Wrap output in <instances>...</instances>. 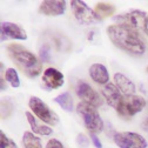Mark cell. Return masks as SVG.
Wrapping results in <instances>:
<instances>
[{"label":"cell","instance_id":"cell-11","mask_svg":"<svg viewBox=\"0 0 148 148\" xmlns=\"http://www.w3.org/2000/svg\"><path fill=\"white\" fill-rule=\"evenodd\" d=\"M65 10H66V1H64V0H47V1H42L39 7L40 13L49 16L61 15L65 13Z\"/></svg>","mask_w":148,"mask_h":148},{"label":"cell","instance_id":"cell-13","mask_svg":"<svg viewBox=\"0 0 148 148\" xmlns=\"http://www.w3.org/2000/svg\"><path fill=\"white\" fill-rule=\"evenodd\" d=\"M102 95L106 99L107 103L110 107H114V108H116L118 103L120 102V100L122 98V94H121L120 89L114 84H110V82H108L107 85L103 86V88H102Z\"/></svg>","mask_w":148,"mask_h":148},{"label":"cell","instance_id":"cell-17","mask_svg":"<svg viewBox=\"0 0 148 148\" xmlns=\"http://www.w3.org/2000/svg\"><path fill=\"white\" fill-rule=\"evenodd\" d=\"M115 12V7L110 4H106V3H98L95 8H94V13L98 16L99 20H102L107 16L113 15Z\"/></svg>","mask_w":148,"mask_h":148},{"label":"cell","instance_id":"cell-8","mask_svg":"<svg viewBox=\"0 0 148 148\" xmlns=\"http://www.w3.org/2000/svg\"><path fill=\"white\" fill-rule=\"evenodd\" d=\"M71 6H72V11H73L74 16L77 18V20L80 24L90 25V24H94L95 21H99L94 11L90 10L84 1L73 0V1H71Z\"/></svg>","mask_w":148,"mask_h":148},{"label":"cell","instance_id":"cell-14","mask_svg":"<svg viewBox=\"0 0 148 148\" xmlns=\"http://www.w3.org/2000/svg\"><path fill=\"white\" fill-rule=\"evenodd\" d=\"M89 75L92 80L100 85H107L109 81V74L107 68L101 64H93L89 67Z\"/></svg>","mask_w":148,"mask_h":148},{"label":"cell","instance_id":"cell-18","mask_svg":"<svg viewBox=\"0 0 148 148\" xmlns=\"http://www.w3.org/2000/svg\"><path fill=\"white\" fill-rule=\"evenodd\" d=\"M54 101L57 102L62 109H65L66 112H72L73 110V99H72V97H71V94L68 93V92L55 97Z\"/></svg>","mask_w":148,"mask_h":148},{"label":"cell","instance_id":"cell-21","mask_svg":"<svg viewBox=\"0 0 148 148\" xmlns=\"http://www.w3.org/2000/svg\"><path fill=\"white\" fill-rule=\"evenodd\" d=\"M0 148H18L15 142L5 135L4 132L0 133Z\"/></svg>","mask_w":148,"mask_h":148},{"label":"cell","instance_id":"cell-25","mask_svg":"<svg viewBox=\"0 0 148 148\" xmlns=\"http://www.w3.org/2000/svg\"><path fill=\"white\" fill-rule=\"evenodd\" d=\"M90 140H92V142H93V145L95 146V148H102V143L100 142L99 138H98L95 134L90 133Z\"/></svg>","mask_w":148,"mask_h":148},{"label":"cell","instance_id":"cell-7","mask_svg":"<svg viewBox=\"0 0 148 148\" xmlns=\"http://www.w3.org/2000/svg\"><path fill=\"white\" fill-rule=\"evenodd\" d=\"M115 145L120 148H146L147 141L138 133L133 132H120L115 133L113 138Z\"/></svg>","mask_w":148,"mask_h":148},{"label":"cell","instance_id":"cell-15","mask_svg":"<svg viewBox=\"0 0 148 148\" xmlns=\"http://www.w3.org/2000/svg\"><path fill=\"white\" fill-rule=\"evenodd\" d=\"M114 81H115V86L120 89V92H122L123 95L134 94L135 85L126 75H123V74H121V73H116V74H114Z\"/></svg>","mask_w":148,"mask_h":148},{"label":"cell","instance_id":"cell-1","mask_svg":"<svg viewBox=\"0 0 148 148\" xmlns=\"http://www.w3.org/2000/svg\"><path fill=\"white\" fill-rule=\"evenodd\" d=\"M107 34L110 41L121 51L133 55H142L147 47L141 38L140 32L123 25H112L107 27Z\"/></svg>","mask_w":148,"mask_h":148},{"label":"cell","instance_id":"cell-4","mask_svg":"<svg viewBox=\"0 0 148 148\" xmlns=\"http://www.w3.org/2000/svg\"><path fill=\"white\" fill-rule=\"evenodd\" d=\"M146 106V100L140 95H122L120 102L116 106V112L122 118H132L136 113L141 112Z\"/></svg>","mask_w":148,"mask_h":148},{"label":"cell","instance_id":"cell-29","mask_svg":"<svg viewBox=\"0 0 148 148\" xmlns=\"http://www.w3.org/2000/svg\"><path fill=\"white\" fill-rule=\"evenodd\" d=\"M147 72H148V68H147Z\"/></svg>","mask_w":148,"mask_h":148},{"label":"cell","instance_id":"cell-16","mask_svg":"<svg viewBox=\"0 0 148 148\" xmlns=\"http://www.w3.org/2000/svg\"><path fill=\"white\" fill-rule=\"evenodd\" d=\"M26 118L29 122V126L32 128V131L36 134H40V135H51L52 134V128L47 127V126H42V125H39L36 122L35 118L33 114H31L29 112H26Z\"/></svg>","mask_w":148,"mask_h":148},{"label":"cell","instance_id":"cell-9","mask_svg":"<svg viewBox=\"0 0 148 148\" xmlns=\"http://www.w3.org/2000/svg\"><path fill=\"white\" fill-rule=\"evenodd\" d=\"M75 90H77L78 97H79L81 100H84V102L89 103V105H92V106H94L95 108L102 105V100H101L99 93H98L97 90H94L93 88H92L87 82H85V81H82V80L79 81V82L77 84Z\"/></svg>","mask_w":148,"mask_h":148},{"label":"cell","instance_id":"cell-19","mask_svg":"<svg viewBox=\"0 0 148 148\" xmlns=\"http://www.w3.org/2000/svg\"><path fill=\"white\" fill-rule=\"evenodd\" d=\"M23 145L24 148H42L41 141L31 132H25L23 136Z\"/></svg>","mask_w":148,"mask_h":148},{"label":"cell","instance_id":"cell-5","mask_svg":"<svg viewBox=\"0 0 148 148\" xmlns=\"http://www.w3.org/2000/svg\"><path fill=\"white\" fill-rule=\"evenodd\" d=\"M29 108L33 110V113L38 116L41 121L51 125V126H54L59 122V116L58 114L53 112V110L38 97H31L29 99Z\"/></svg>","mask_w":148,"mask_h":148},{"label":"cell","instance_id":"cell-27","mask_svg":"<svg viewBox=\"0 0 148 148\" xmlns=\"http://www.w3.org/2000/svg\"><path fill=\"white\" fill-rule=\"evenodd\" d=\"M145 33L148 35V15H147V20H146V26H145Z\"/></svg>","mask_w":148,"mask_h":148},{"label":"cell","instance_id":"cell-10","mask_svg":"<svg viewBox=\"0 0 148 148\" xmlns=\"http://www.w3.org/2000/svg\"><path fill=\"white\" fill-rule=\"evenodd\" d=\"M0 28H1V31H0V33H1V41L8 40V39H16V40H26L27 39V34H26L25 29H23L16 24L4 21V23H1Z\"/></svg>","mask_w":148,"mask_h":148},{"label":"cell","instance_id":"cell-2","mask_svg":"<svg viewBox=\"0 0 148 148\" xmlns=\"http://www.w3.org/2000/svg\"><path fill=\"white\" fill-rule=\"evenodd\" d=\"M7 52H8V55L12 59V61L18 66V68H19L26 77L35 78L40 74V72L42 69V65L32 52H29L28 49H26L25 47H23L21 45H18V44L8 45Z\"/></svg>","mask_w":148,"mask_h":148},{"label":"cell","instance_id":"cell-20","mask_svg":"<svg viewBox=\"0 0 148 148\" xmlns=\"http://www.w3.org/2000/svg\"><path fill=\"white\" fill-rule=\"evenodd\" d=\"M5 80H7L12 87L18 88L20 86V79L18 77V73L14 68H8L5 72Z\"/></svg>","mask_w":148,"mask_h":148},{"label":"cell","instance_id":"cell-28","mask_svg":"<svg viewBox=\"0 0 148 148\" xmlns=\"http://www.w3.org/2000/svg\"><path fill=\"white\" fill-rule=\"evenodd\" d=\"M146 123L148 126V106H147V119H146Z\"/></svg>","mask_w":148,"mask_h":148},{"label":"cell","instance_id":"cell-23","mask_svg":"<svg viewBox=\"0 0 148 148\" xmlns=\"http://www.w3.org/2000/svg\"><path fill=\"white\" fill-rule=\"evenodd\" d=\"M46 148H64V146H62V143H61L59 140H57V139H51V140L47 142Z\"/></svg>","mask_w":148,"mask_h":148},{"label":"cell","instance_id":"cell-24","mask_svg":"<svg viewBox=\"0 0 148 148\" xmlns=\"http://www.w3.org/2000/svg\"><path fill=\"white\" fill-rule=\"evenodd\" d=\"M77 142H78V145H79V146H81V147H84V148L88 146V139L86 138V135H85V134H78Z\"/></svg>","mask_w":148,"mask_h":148},{"label":"cell","instance_id":"cell-3","mask_svg":"<svg viewBox=\"0 0 148 148\" xmlns=\"http://www.w3.org/2000/svg\"><path fill=\"white\" fill-rule=\"evenodd\" d=\"M77 113L81 116L86 128L90 133L97 134L103 129V121L100 118L98 110L94 106L82 101L77 106Z\"/></svg>","mask_w":148,"mask_h":148},{"label":"cell","instance_id":"cell-26","mask_svg":"<svg viewBox=\"0 0 148 148\" xmlns=\"http://www.w3.org/2000/svg\"><path fill=\"white\" fill-rule=\"evenodd\" d=\"M0 82H1V90H5V89L7 88V86L5 85V79H4V78H1V80H0Z\"/></svg>","mask_w":148,"mask_h":148},{"label":"cell","instance_id":"cell-6","mask_svg":"<svg viewBox=\"0 0 148 148\" xmlns=\"http://www.w3.org/2000/svg\"><path fill=\"white\" fill-rule=\"evenodd\" d=\"M114 20L118 23V25H123L132 29H135L138 32L143 31L146 26L147 20V14L142 11H131L125 14H120L114 16Z\"/></svg>","mask_w":148,"mask_h":148},{"label":"cell","instance_id":"cell-12","mask_svg":"<svg viewBox=\"0 0 148 148\" xmlns=\"http://www.w3.org/2000/svg\"><path fill=\"white\" fill-rule=\"evenodd\" d=\"M42 81L48 88L55 89V88H59L64 85V75H62V73L59 72L58 69L51 67V68H47L44 72Z\"/></svg>","mask_w":148,"mask_h":148},{"label":"cell","instance_id":"cell-22","mask_svg":"<svg viewBox=\"0 0 148 148\" xmlns=\"http://www.w3.org/2000/svg\"><path fill=\"white\" fill-rule=\"evenodd\" d=\"M40 58H41V61H44V62L49 61V53H48V47L47 46H44L40 49Z\"/></svg>","mask_w":148,"mask_h":148}]
</instances>
